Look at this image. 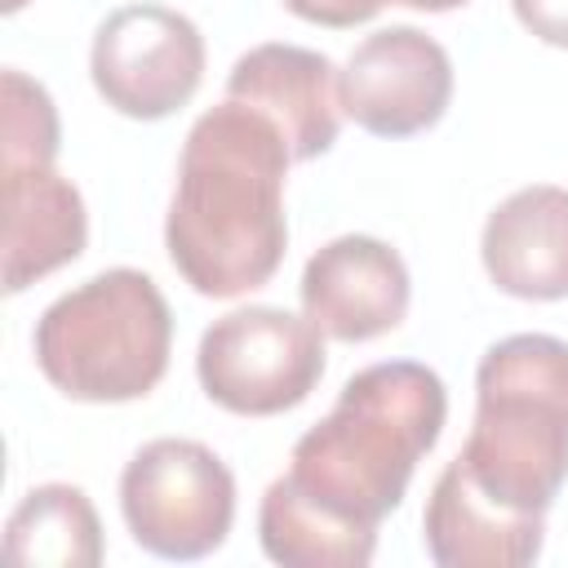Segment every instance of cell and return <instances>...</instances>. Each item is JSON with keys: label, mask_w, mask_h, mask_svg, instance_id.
Masks as SVG:
<instances>
[{"label": "cell", "mask_w": 568, "mask_h": 568, "mask_svg": "<svg viewBox=\"0 0 568 568\" xmlns=\"http://www.w3.org/2000/svg\"><path fill=\"white\" fill-rule=\"evenodd\" d=\"M288 164L297 160L284 133L248 102L222 98L191 124L164 248L200 297H244L271 284L288 248Z\"/></svg>", "instance_id": "obj_1"}, {"label": "cell", "mask_w": 568, "mask_h": 568, "mask_svg": "<svg viewBox=\"0 0 568 568\" xmlns=\"http://www.w3.org/2000/svg\"><path fill=\"white\" fill-rule=\"evenodd\" d=\"M448 422V390L417 359L368 364L293 444L284 479L328 519L377 532Z\"/></svg>", "instance_id": "obj_2"}, {"label": "cell", "mask_w": 568, "mask_h": 568, "mask_svg": "<svg viewBox=\"0 0 568 568\" xmlns=\"http://www.w3.org/2000/svg\"><path fill=\"white\" fill-rule=\"evenodd\" d=\"M493 501L546 515L568 479V342L515 333L475 368V417L457 453Z\"/></svg>", "instance_id": "obj_3"}, {"label": "cell", "mask_w": 568, "mask_h": 568, "mask_svg": "<svg viewBox=\"0 0 568 568\" xmlns=\"http://www.w3.org/2000/svg\"><path fill=\"white\" fill-rule=\"evenodd\" d=\"M36 368L75 404L146 399L173 355V311L146 271L111 266L67 288L36 320Z\"/></svg>", "instance_id": "obj_4"}, {"label": "cell", "mask_w": 568, "mask_h": 568, "mask_svg": "<svg viewBox=\"0 0 568 568\" xmlns=\"http://www.w3.org/2000/svg\"><path fill=\"white\" fill-rule=\"evenodd\" d=\"M195 377L235 417L288 413L324 377V333L284 306H235L204 328Z\"/></svg>", "instance_id": "obj_5"}, {"label": "cell", "mask_w": 568, "mask_h": 568, "mask_svg": "<svg viewBox=\"0 0 568 568\" xmlns=\"http://www.w3.org/2000/svg\"><path fill=\"white\" fill-rule=\"evenodd\" d=\"M120 515L133 541L160 559H204L235 524V475L200 439H151L120 475Z\"/></svg>", "instance_id": "obj_6"}, {"label": "cell", "mask_w": 568, "mask_h": 568, "mask_svg": "<svg viewBox=\"0 0 568 568\" xmlns=\"http://www.w3.org/2000/svg\"><path fill=\"white\" fill-rule=\"evenodd\" d=\"M200 27L164 4H124L106 13L89 44V75L98 98L129 120H164L182 111L204 84Z\"/></svg>", "instance_id": "obj_7"}, {"label": "cell", "mask_w": 568, "mask_h": 568, "mask_svg": "<svg viewBox=\"0 0 568 568\" xmlns=\"http://www.w3.org/2000/svg\"><path fill=\"white\" fill-rule=\"evenodd\" d=\"M346 120L377 138H413L444 120L453 102V58L422 27H377L337 71Z\"/></svg>", "instance_id": "obj_8"}, {"label": "cell", "mask_w": 568, "mask_h": 568, "mask_svg": "<svg viewBox=\"0 0 568 568\" xmlns=\"http://www.w3.org/2000/svg\"><path fill=\"white\" fill-rule=\"evenodd\" d=\"M302 315L333 342H373L404 324L413 280L377 235H337L302 266Z\"/></svg>", "instance_id": "obj_9"}, {"label": "cell", "mask_w": 568, "mask_h": 568, "mask_svg": "<svg viewBox=\"0 0 568 568\" xmlns=\"http://www.w3.org/2000/svg\"><path fill=\"white\" fill-rule=\"evenodd\" d=\"M226 98L248 102L262 111L288 142L293 160L324 155L342 133V93H337V67L302 44H253L235 58L226 75Z\"/></svg>", "instance_id": "obj_10"}, {"label": "cell", "mask_w": 568, "mask_h": 568, "mask_svg": "<svg viewBox=\"0 0 568 568\" xmlns=\"http://www.w3.org/2000/svg\"><path fill=\"white\" fill-rule=\"evenodd\" d=\"M84 195L58 164L0 169V284L22 293L84 253Z\"/></svg>", "instance_id": "obj_11"}, {"label": "cell", "mask_w": 568, "mask_h": 568, "mask_svg": "<svg viewBox=\"0 0 568 568\" xmlns=\"http://www.w3.org/2000/svg\"><path fill=\"white\" fill-rule=\"evenodd\" d=\"M479 262L519 302L568 297V186L532 182L510 191L484 217Z\"/></svg>", "instance_id": "obj_12"}, {"label": "cell", "mask_w": 568, "mask_h": 568, "mask_svg": "<svg viewBox=\"0 0 568 568\" xmlns=\"http://www.w3.org/2000/svg\"><path fill=\"white\" fill-rule=\"evenodd\" d=\"M546 515H519L493 501L453 457L426 497L422 541L439 568H524L541 555Z\"/></svg>", "instance_id": "obj_13"}, {"label": "cell", "mask_w": 568, "mask_h": 568, "mask_svg": "<svg viewBox=\"0 0 568 568\" xmlns=\"http://www.w3.org/2000/svg\"><path fill=\"white\" fill-rule=\"evenodd\" d=\"M102 555V519L89 493L75 484L31 488L4 524V568H98Z\"/></svg>", "instance_id": "obj_14"}, {"label": "cell", "mask_w": 568, "mask_h": 568, "mask_svg": "<svg viewBox=\"0 0 568 568\" xmlns=\"http://www.w3.org/2000/svg\"><path fill=\"white\" fill-rule=\"evenodd\" d=\"M257 541L262 555L284 568H364L377 550V532L328 519L284 475L262 493Z\"/></svg>", "instance_id": "obj_15"}, {"label": "cell", "mask_w": 568, "mask_h": 568, "mask_svg": "<svg viewBox=\"0 0 568 568\" xmlns=\"http://www.w3.org/2000/svg\"><path fill=\"white\" fill-rule=\"evenodd\" d=\"M62 124L49 89L18 67L0 75V169L58 164Z\"/></svg>", "instance_id": "obj_16"}, {"label": "cell", "mask_w": 568, "mask_h": 568, "mask_svg": "<svg viewBox=\"0 0 568 568\" xmlns=\"http://www.w3.org/2000/svg\"><path fill=\"white\" fill-rule=\"evenodd\" d=\"M386 4H399V0H284V9L302 22H315V27H359V22H373Z\"/></svg>", "instance_id": "obj_17"}, {"label": "cell", "mask_w": 568, "mask_h": 568, "mask_svg": "<svg viewBox=\"0 0 568 568\" xmlns=\"http://www.w3.org/2000/svg\"><path fill=\"white\" fill-rule=\"evenodd\" d=\"M519 27L550 49H568V0H510Z\"/></svg>", "instance_id": "obj_18"}, {"label": "cell", "mask_w": 568, "mask_h": 568, "mask_svg": "<svg viewBox=\"0 0 568 568\" xmlns=\"http://www.w3.org/2000/svg\"><path fill=\"white\" fill-rule=\"evenodd\" d=\"M404 9H417V13H448V9H462L470 0H399Z\"/></svg>", "instance_id": "obj_19"}, {"label": "cell", "mask_w": 568, "mask_h": 568, "mask_svg": "<svg viewBox=\"0 0 568 568\" xmlns=\"http://www.w3.org/2000/svg\"><path fill=\"white\" fill-rule=\"evenodd\" d=\"M0 4H4V13H18V9L27 4V0H0Z\"/></svg>", "instance_id": "obj_20"}]
</instances>
